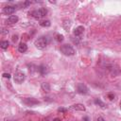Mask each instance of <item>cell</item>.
<instances>
[{"instance_id":"obj_9","label":"cell","mask_w":121,"mask_h":121,"mask_svg":"<svg viewBox=\"0 0 121 121\" xmlns=\"http://www.w3.org/2000/svg\"><path fill=\"white\" fill-rule=\"evenodd\" d=\"M83 31H84V26H77V27L74 29L73 34H74V36H76V37H79V36H81V34L83 33Z\"/></svg>"},{"instance_id":"obj_18","label":"cell","mask_w":121,"mask_h":121,"mask_svg":"<svg viewBox=\"0 0 121 121\" xmlns=\"http://www.w3.org/2000/svg\"><path fill=\"white\" fill-rule=\"evenodd\" d=\"M108 97L110 98V100H112V99H113V97H114V95H113L112 93H110V94L108 95Z\"/></svg>"},{"instance_id":"obj_5","label":"cell","mask_w":121,"mask_h":121,"mask_svg":"<svg viewBox=\"0 0 121 121\" xmlns=\"http://www.w3.org/2000/svg\"><path fill=\"white\" fill-rule=\"evenodd\" d=\"M77 92L78 94H80V95H87L89 93V89L84 83L80 82V83H78L77 85Z\"/></svg>"},{"instance_id":"obj_2","label":"cell","mask_w":121,"mask_h":121,"mask_svg":"<svg viewBox=\"0 0 121 121\" xmlns=\"http://www.w3.org/2000/svg\"><path fill=\"white\" fill-rule=\"evenodd\" d=\"M60 52H61L63 55H65V56H73V55H75V53H76L74 47H73L71 44H68V43H64V44L60 45Z\"/></svg>"},{"instance_id":"obj_16","label":"cell","mask_w":121,"mask_h":121,"mask_svg":"<svg viewBox=\"0 0 121 121\" xmlns=\"http://www.w3.org/2000/svg\"><path fill=\"white\" fill-rule=\"evenodd\" d=\"M9 45V43L8 41H2V42L0 43V46H1L2 49H7Z\"/></svg>"},{"instance_id":"obj_19","label":"cell","mask_w":121,"mask_h":121,"mask_svg":"<svg viewBox=\"0 0 121 121\" xmlns=\"http://www.w3.org/2000/svg\"><path fill=\"white\" fill-rule=\"evenodd\" d=\"M58 111L60 112H65L67 111V109H65V108H61V107H60V108L58 109Z\"/></svg>"},{"instance_id":"obj_24","label":"cell","mask_w":121,"mask_h":121,"mask_svg":"<svg viewBox=\"0 0 121 121\" xmlns=\"http://www.w3.org/2000/svg\"><path fill=\"white\" fill-rule=\"evenodd\" d=\"M120 110H121V101H120Z\"/></svg>"},{"instance_id":"obj_22","label":"cell","mask_w":121,"mask_h":121,"mask_svg":"<svg viewBox=\"0 0 121 121\" xmlns=\"http://www.w3.org/2000/svg\"><path fill=\"white\" fill-rule=\"evenodd\" d=\"M97 121H105V119H104L103 117L99 116V117H97Z\"/></svg>"},{"instance_id":"obj_3","label":"cell","mask_w":121,"mask_h":121,"mask_svg":"<svg viewBox=\"0 0 121 121\" xmlns=\"http://www.w3.org/2000/svg\"><path fill=\"white\" fill-rule=\"evenodd\" d=\"M30 14H31V16H33L36 19H41V18L44 17L47 14V9L45 8H40L38 9H35V10L31 11Z\"/></svg>"},{"instance_id":"obj_23","label":"cell","mask_w":121,"mask_h":121,"mask_svg":"<svg viewBox=\"0 0 121 121\" xmlns=\"http://www.w3.org/2000/svg\"><path fill=\"white\" fill-rule=\"evenodd\" d=\"M83 121H89V118L87 116H85V117H83Z\"/></svg>"},{"instance_id":"obj_15","label":"cell","mask_w":121,"mask_h":121,"mask_svg":"<svg viewBox=\"0 0 121 121\" xmlns=\"http://www.w3.org/2000/svg\"><path fill=\"white\" fill-rule=\"evenodd\" d=\"M40 26H45V27H48V26H51V23H50V21H49V20H43V21H41V22H40Z\"/></svg>"},{"instance_id":"obj_11","label":"cell","mask_w":121,"mask_h":121,"mask_svg":"<svg viewBox=\"0 0 121 121\" xmlns=\"http://www.w3.org/2000/svg\"><path fill=\"white\" fill-rule=\"evenodd\" d=\"M71 110H75V111H85V107L83 104L78 103V104H74L72 106H70Z\"/></svg>"},{"instance_id":"obj_7","label":"cell","mask_w":121,"mask_h":121,"mask_svg":"<svg viewBox=\"0 0 121 121\" xmlns=\"http://www.w3.org/2000/svg\"><path fill=\"white\" fill-rule=\"evenodd\" d=\"M15 9H16V8L14 6H7L3 9V13L7 14V15H10L15 11Z\"/></svg>"},{"instance_id":"obj_12","label":"cell","mask_w":121,"mask_h":121,"mask_svg":"<svg viewBox=\"0 0 121 121\" xmlns=\"http://www.w3.org/2000/svg\"><path fill=\"white\" fill-rule=\"evenodd\" d=\"M27 50V45H26V43H19V45H18V51L20 52V53H25L26 51Z\"/></svg>"},{"instance_id":"obj_21","label":"cell","mask_w":121,"mask_h":121,"mask_svg":"<svg viewBox=\"0 0 121 121\" xmlns=\"http://www.w3.org/2000/svg\"><path fill=\"white\" fill-rule=\"evenodd\" d=\"M17 39H18V36H17V35H14V36L12 37V41H13V42H16Z\"/></svg>"},{"instance_id":"obj_1","label":"cell","mask_w":121,"mask_h":121,"mask_svg":"<svg viewBox=\"0 0 121 121\" xmlns=\"http://www.w3.org/2000/svg\"><path fill=\"white\" fill-rule=\"evenodd\" d=\"M49 43V38L47 36H41L39 37L35 42H34V45L36 48L40 49V50H43L44 49L47 44Z\"/></svg>"},{"instance_id":"obj_13","label":"cell","mask_w":121,"mask_h":121,"mask_svg":"<svg viewBox=\"0 0 121 121\" xmlns=\"http://www.w3.org/2000/svg\"><path fill=\"white\" fill-rule=\"evenodd\" d=\"M94 103H95V105H98V106H99V107H101L102 109H105V108H106L105 104H104V103H103L99 98H95V99L94 100Z\"/></svg>"},{"instance_id":"obj_17","label":"cell","mask_w":121,"mask_h":121,"mask_svg":"<svg viewBox=\"0 0 121 121\" xmlns=\"http://www.w3.org/2000/svg\"><path fill=\"white\" fill-rule=\"evenodd\" d=\"M56 40H57L58 42H62V41H63V35H61V34H57V35H56Z\"/></svg>"},{"instance_id":"obj_6","label":"cell","mask_w":121,"mask_h":121,"mask_svg":"<svg viewBox=\"0 0 121 121\" xmlns=\"http://www.w3.org/2000/svg\"><path fill=\"white\" fill-rule=\"evenodd\" d=\"M23 102H24L26 105L30 106V107H33V106H35V105L40 104V101L37 100V99H35V98H33V97H26V98H24V99H23Z\"/></svg>"},{"instance_id":"obj_10","label":"cell","mask_w":121,"mask_h":121,"mask_svg":"<svg viewBox=\"0 0 121 121\" xmlns=\"http://www.w3.org/2000/svg\"><path fill=\"white\" fill-rule=\"evenodd\" d=\"M18 20H19V18H18L17 15H10V16L8 17L7 23L9 24V25H13V24H16L18 22Z\"/></svg>"},{"instance_id":"obj_8","label":"cell","mask_w":121,"mask_h":121,"mask_svg":"<svg viewBox=\"0 0 121 121\" xmlns=\"http://www.w3.org/2000/svg\"><path fill=\"white\" fill-rule=\"evenodd\" d=\"M38 71H39V73H40L42 76H45V75H47V74L49 73L48 67L45 66L44 64H41V65L38 67Z\"/></svg>"},{"instance_id":"obj_20","label":"cell","mask_w":121,"mask_h":121,"mask_svg":"<svg viewBox=\"0 0 121 121\" xmlns=\"http://www.w3.org/2000/svg\"><path fill=\"white\" fill-rule=\"evenodd\" d=\"M3 77L7 78H10V75L9 73H3Z\"/></svg>"},{"instance_id":"obj_4","label":"cell","mask_w":121,"mask_h":121,"mask_svg":"<svg viewBox=\"0 0 121 121\" xmlns=\"http://www.w3.org/2000/svg\"><path fill=\"white\" fill-rule=\"evenodd\" d=\"M25 79H26V75H25V73H23L21 71H17L13 75V80H14L15 83L21 84L25 81Z\"/></svg>"},{"instance_id":"obj_14","label":"cell","mask_w":121,"mask_h":121,"mask_svg":"<svg viewBox=\"0 0 121 121\" xmlns=\"http://www.w3.org/2000/svg\"><path fill=\"white\" fill-rule=\"evenodd\" d=\"M42 89L44 91V92H49L50 91V85H49V83H47V82H43L42 83Z\"/></svg>"}]
</instances>
